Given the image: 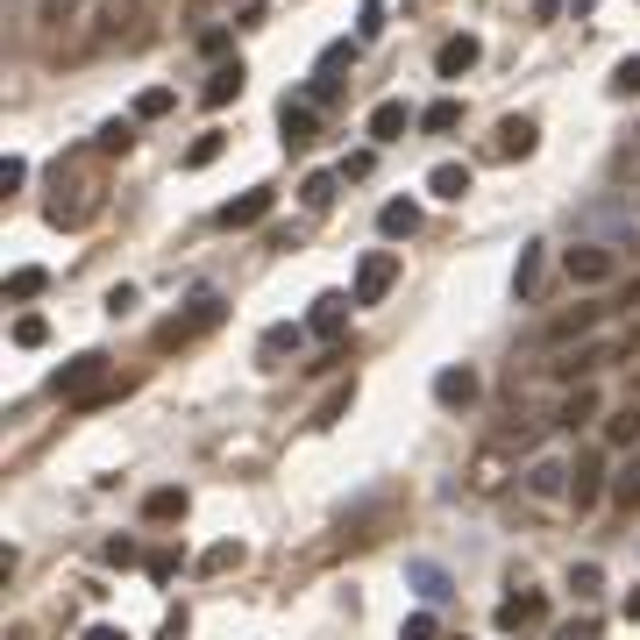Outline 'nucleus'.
Returning a JSON list of instances; mask_svg holds the SVG:
<instances>
[{
	"mask_svg": "<svg viewBox=\"0 0 640 640\" xmlns=\"http://www.w3.org/2000/svg\"><path fill=\"white\" fill-rule=\"evenodd\" d=\"M598 320H605V307H576V313H555V320H548V328H541V349H562V342H584V334L598 328Z\"/></svg>",
	"mask_w": 640,
	"mask_h": 640,
	"instance_id": "nucleus-11",
	"label": "nucleus"
},
{
	"mask_svg": "<svg viewBox=\"0 0 640 640\" xmlns=\"http://www.w3.org/2000/svg\"><path fill=\"white\" fill-rule=\"evenodd\" d=\"M598 498H613V477H605V455H576V477H570V506L591 512Z\"/></svg>",
	"mask_w": 640,
	"mask_h": 640,
	"instance_id": "nucleus-8",
	"label": "nucleus"
},
{
	"mask_svg": "<svg viewBox=\"0 0 640 640\" xmlns=\"http://www.w3.org/2000/svg\"><path fill=\"white\" fill-rule=\"evenodd\" d=\"M613 506H640V449H627V463L613 470Z\"/></svg>",
	"mask_w": 640,
	"mask_h": 640,
	"instance_id": "nucleus-23",
	"label": "nucleus"
},
{
	"mask_svg": "<svg viewBox=\"0 0 640 640\" xmlns=\"http://www.w3.org/2000/svg\"><path fill=\"white\" fill-rule=\"evenodd\" d=\"M391 285H399V256H391V250H371V256L356 264V285H349V299H356V307H377Z\"/></svg>",
	"mask_w": 640,
	"mask_h": 640,
	"instance_id": "nucleus-6",
	"label": "nucleus"
},
{
	"mask_svg": "<svg viewBox=\"0 0 640 640\" xmlns=\"http://www.w3.org/2000/svg\"><path fill=\"white\" fill-rule=\"evenodd\" d=\"M576 228H584V235H598V242H613L619 256H640L633 200H598V207H584V213H576Z\"/></svg>",
	"mask_w": 640,
	"mask_h": 640,
	"instance_id": "nucleus-2",
	"label": "nucleus"
},
{
	"mask_svg": "<svg viewBox=\"0 0 640 640\" xmlns=\"http://www.w3.org/2000/svg\"><path fill=\"white\" fill-rule=\"evenodd\" d=\"M541 278H548V242H527L520 264H512V293H520V299H541Z\"/></svg>",
	"mask_w": 640,
	"mask_h": 640,
	"instance_id": "nucleus-16",
	"label": "nucleus"
},
{
	"mask_svg": "<svg viewBox=\"0 0 640 640\" xmlns=\"http://www.w3.org/2000/svg\"><path fill=\"white\" fill-rule=\"evenodd\" d=\"M385 36V0H363V22H356V43H377Z\"/></svg>",
	"mask_w": 640,
	"mask_h": 640,
	"instance_id": "nucleus-37",
	"label": "nucleus"
},
{
	"mask_svg": "<svg viewBox=\"0 0 640 640\" xmlns=\"http://www.w3.org/2000/svg\"><path fill=\"white\" fill-rule=\"evenodd\" d=\"M555 640H598V619H591V613L570 619V627H555Z\"/></svg>",
	"mask_w": 640,
	"mask_h": 640,
	"instance_id": "nucleus-45",
	"label": "nucleus"
},
{
	"mask_svg": "<svg viewBox=\"0 0 640 640\" xmlns=\"http://www.w3.org/2000/svg\"><path fill=\"white\" fill-rule=\"evenodd\" d=\"M349 313H356V299H349V293H320L313 313H307V334H320V342H342V334H349Z\"/></svg>",
	"mask_w": 640,
	"mask_h": 640,
	"instance_id": "nucleus-7",
	"label": "nucleus"
},
{
	"mask_svg": "<svg viewBox=\"0 0 640 640\" xmlns=\"http://www.w3.org/2000/svg\"><path fill=\"white\" fill-rule=\"evenodd\" d=\"M143 520H186V492H172V484H164V492H150L143 498Z\"/></svg>",
	"mask_w": 640,
	"mask_h": 640,
	"instance_id": "nucleus-28",
	"label": "nucleus"
},
{
	"mask_svg": "<svg viewBox=\"0 0 640 640\" xmlns=\"http://www.w3.org/2000/svg\"><path fill=\"white\" fill-rule=\"evenodd\" d=\"M51 391L65 406H100V399H114V377H107V356H93V349H86V356H71L65 371L51 377Z\"/></svg>",
	"mask_w": 640,
	"mask_h": 640,
	"instance_id": "nucleus-1",
	"label": "nucleus"
},
{
	"mask_svg": "<svg viewBox=\"0 0 640 640\" xmlns=\"http://www.w3.org/2000/svg\"><path fill=\"white\" fill-rule=\"evenodd\" d=\"M570 591H576V605H591L605 591V570H598V562H576V570H570Z\"/></svg>",
	"mask_w": 640,
	"mask_h": 640,
	"instance_id": "nucleus-30",
	"label": "nucleus"
},
{
	"mask_svg": "<svg viewBox=\"0 0 640 640\" xmlns=\"http://www.w3.org/2000/svg\"><path fill=\"white\" fill-rule=\"evenodd\" d=\"M470 484H477V492H498V484H506V463H498V455H477V477Z\"/></svg>",
	"mask_w": 640,
	"mask_h": 640,
	"instance_id": "nucleus-39",
	"label": "nucleus"
},
{
	"mask_svg": "<svg viewBox=\"0 0 640 640\" xmlns=\"http://www.w3.org/2000/svg\"><path fill=\"white\" fill-rule=\"evenodd\" d=\"M172 114V86H150L143 100H135V121H164Z\"/></svg>",
	"mask_w": 640,
	"mask_h": 640,
	"instance_id": "nucleus-36",
	"label": "nucleus"
},
{
	"mask_svg": "<svg viewBox=\"0 0 640 640\" xmlns=\"http://www.w3.org/2000/svg\"><path fill=\"white\" fill-rule=\"evenodd\" d=\"M605 93H613V100H633L640 93V57H619L613 79H605Z\"/></svg>",
	"mask_w": 640,
	"mask_h": 640,
	"instance_id": "nucleus-29",
	"label": "nucleus"
},
{
	"mask_svg": "<svg viewBox=\"0 0 640 640\" xmlns=\"http://www.w3.org/2000/svg\"><path fill=\"white\" fill-rule=\"evenodd\" d=\"M228 43H235L228 29H207V36H200V51H207V57H228Z\"/></svg>",
	"mask_w": 640,
	"mask_h": 640,
	"instance_id": "nucleus-47",
	"label": "nucleus"
},
{
	"mask_svg": "<svg viewBox=\"0 0 640 640\" xmlns=\"http://www.w3.org/2000/svg\"><path fill=\"white\" fill-rule=\"evenodd\" d=\"M406 129H420V114H413L406 100H377V107H371V143H399Z\"/></svg>",
	"mask_w": 640,
	"mask_h": 640,
	"instance_id": "nucleus-12",
	"label": "nucleus"
},
{
	"mask_svg": "<svg viewBox=\"0 0 640 640\" xmlns=\"http://www.w3.org/2000/svg\"><path fill=\"white\" fill-rule=\"evenodd\" d=\"M413 584H420V598H427V605H449V576H441L434 562H413Z\"/></svg>",
	"mask_w": 640,
	"mask_h": 640,
	"instance_id": "nucleus-31",
	"label": "nucleus"
},
{
	"mask_svg": "<svg viewBox=\"0 0 640 640\" xmlns=\"http://www.w3.org/2000/svg\"><path fill=\"white\" fill-rule=\"evenodd\" d=\"M498 627H506V633H533V627H548V591H512V598L498 605Z\"/></svg>",
	"mask_w": 640,
	"mask_h": 640,
	"instance_id": "nucleus-9",
	"label": "nucleus"
},
{
	"mask_svg": "<svg viewBox=\"0 0 640 640\" xmlns=\"http://www.w3.org/2000/svg\"><path fill=\"white\" fill-rule=\"evenodd\" d=\"M278 129H285V150H307L313 135H320V107L307 100V93H285V107H278Z\"/></svg>",
	"mask_w": 640,
	"mask_h": 640,
	"instance_id": "nucleus-10",
	"label": "nucleus"
},
{
	"mask_svg": "<svg viewBox=\"0 0 640 640\" xmlns=\"http://www.w3.org/2000/svg\"><path fill=\"white\" fill-rule=\"evenodd\" d=\"M43 342H51V320H43V313H22V320H14V349H43Z\"/></svg>",
	"mask_w": 640,
	"mask_h": 640,
	"instance_id": "nucleus-34",
	"label": "nucleus"
},
{
	"mask_svg": "<svg viewBox=\"0 0 640 640\" xmlns=\"http://www.w3.org/2000/svg\"><path fill=\"white\" fill-rule=\"evenodd\" d=\"M349 399H356V385L328 391V399H320V427H328V420H342V413H349Z\"/></svg>",
	"mask_w": 640,
	"mask_h": 640,
	"instance_id": "nucleus-42",
	"label": "nucleus"
},
{
	"mask_svg": "<svg viewBox=\"0 0 640 640\" xmlns=\"http://www.w3.org/2000/svg\"><path fill=\"white\" fill-rule=\"evenodd\" d=\"M86 640H129L121 627H86Z\"/></svg>",
	"mask_w": 640,
	"mask_h": 640,
	"instance_id": "nucleus-48",
	"label": "nucleus"
},
{
	"mask_svg": "<svg viewBox=\"0 0 640 640\" xmlns=\"http://www.w3.org/2000/svg\"><path fill=\"white\" fill-rule=\"evenodd\" d=\"M605 449H640V406H619L605 420Z\"/></svg>",
	"mask_w": 640,
	"mask_h": 640,
	"instance_id": "nucleus-24",
	"label": "nucleus"
},
{
	"mask_svg": "<svg viewBox=\"0 0 640 640\" xmlns=\"http://www.w3.org/2000/svg\"><path fill=\"white\" fill-rule=\"evenodd\" d=\"M455 640H463V633H455Z\"/></svg>",
	"mask_w": 640,
	"mask_h": 640,
	"instance_id": "nucleus-51",
	"label": "nucleus"
},
{
	"mask_svg": "<svg viewBox=\"0 0 640 640\" xmlns=\"http://www.w3.org/2000/svg\"><path fill=\"white\" fill-rule=\"evenodd\" d=\"M100 562H107V570H135V562H143V548H135L129 533H114V541L100 548Z\"/></svg>",
	"mask_w": 640,
	"mask_h": 640,
	"instance_id": "nucleus-33",
	"label": "nucleus"
},
{
	"mask_svg": "<svg viewBox=\"0 0 640 640\" xmlns=\"http://www.w3.org/2000/svg\"><path fill=\"white\" fill-rule=\"evenodd\" d=\"M633 342L640 334H613V342H591V349H570L562 363H548V377H562V385H591L598 371H613V363H627L633 356Z\"/></svg>",
	"mask_w": 640,
	"mask_h": 640,
	"instance_id": "nucleus-3",
	"label": "nucleus"
},
{
	"mask_svg": "<svg viewBox=\"0 0 640 640\" xmlns=\"http://www.w3.org/2000/svg\"><path fill=\"white\" fill-rule=\"evenodd\" d=\"M221 150H228V135H221V129H207V135H200V143H192V150H186V172H207V164H213V157H221Z\"/></svg>",
	"mask_w": 640,
	"mask_h": 640,
	"instance_id": "nucleus-32",
	"label": "nucleus"
},
{
	"mask_svg": "<svg viewBox=\"0 0 640 640\" xmlns=\"http://www.w3.org/2000/svg\"><path fill=\"white\" fill-rule=\"evenodd\" d=\"M264 213H271V186H250L242 200H228V207H221V228H256Z\"/></svg>",
	"mask_w": 640,
	"mask_h": 640,
	"instance_id": "nucleus-19",
	"label": "nucleus"
},
{
	"mask_svg": "<svg viewBox=\"0 0 640 640\" xmlns=\"http://www.w3.org/2000/svg\"><path fill=\"white\" fill-rule=\"evenodd\" d=\"M570 477H576L570 455H533V463L520 470V492L541 498V506H555V498H570Z\"/></svg>",
	"mask_w": 640,
	"mask_h": 640,
	"instance_id": "nucleus-5",
	"label": "nucleus"
},
{
	"mask_svg": "<svg viewBox=\"0 0 640 640\" xmlns=\"http://www.w3.org/2000/svg\"><path fill=\"white\" fill-rule=\"evenodd\" d=\"M533 143H541V121H533V114H506V121H498V157H533Z\"/></svg>",
	"mask_w": 640,
	"mask_h": 640,
	"instance_id": "nucleus-15",
	"label": "nucleus"
},
{
	"mask_svg": "<svg viewBox=\"0 0 640 640\" xmlns=\"http://www.w3.org/2000/svg\"><path fill=\"white\" fill-rule=\"evenodd\" d=\"M334 192H342V172H313L307 186H299V200H307V213H328Z\"/></svg>",
	"mask_w": 640,
	"mask_h": 640,
	"instance_id": "nucleus-25",
	"label": "nucleus"
},
{
	"mask_svg": "<svg viewBox=\"0 0 640 640\" xmlns=\"http://www.w3.org/2000/svg\"><path fill=\"white\" fill-rule=\"evenodd\" d=\"M235 562H242V541H213L200 555V570H235Z\"/></svg>",
	"mask_w": 640,
	"mask_h": 640,
	"instance_id": "nucleus-38",
	"label": "nucleus"
},
{
	"mask_svg": "<svg viewBox=\"0 0 640 640\" xmlns=\"http://www.w3.org/2000/svg\"><path fill=\"white\" fill-rule=\"evenodd\" d=\"M627 619H633V627H640V584L627 591Z\"/></svg>",
	"mask_w": 640,
	"mask_h": 640,
	"instance_id": "nucleus-49",
	"label": "nucleus"
},
{
	"mask_svg": "<svg viewBox=\"0 0 640 640\" xmlns=\"http://www.w3.org/2000/svg\"><path fill=\"white\" fill-rule=\"evenodd\" d=\"M242 79H250V71H242V57H235V65H213V71H207V86H200V100H207V107L242 100Z\"/></svg>",
	"mask_w": 640,
	"mask_h": 640,
	"instance_id": "nucleus-18",
	"label": "nucleus"
},
{
	"mask_svg": "<svg viewBox=\"0 0 640 640\" xmlns=\"http://www.w3.org/2000/svg\"><path fill=\"white\" fill-rule=\"evenodd\" d=\"M434 399H441V406H470V399H477V371H470V363L434 371Z\"/></svg>",
	"mask_w": 640,
	"mask_h": 640,
	"instance_id": "nucleus-17",
	"label": "nucleus"
},
{
	"mask_svg": "<svg viewBox=\"0 0 640 640\" xmlns=\"http://www.w3.org/2000/svg\"><path fill=\"white\" fill-rule=\"evenodd\" d=\"M285 349H299V328H271L264 334V356H285Z\"/></svg>",
	"mask_w": 640,
	"mask_h": 640,
	"instance_id": "nucleus-44",
	"label": "nucleus"
},
{
	"mask_svg": "<svg viewBox=\"0 0 640 640\" xmlns=\"http://www.w3.org/2000/svg\"><path fill=\"white\" fill-rule=\"evenodd\" d=\"M129 307H135V285H114V293H107V313L121 320V313H129Z\"/></svg>",
	"mask_w": 640,
	"mask_h": 640,
	"instance_id": "nucleus-46",
	"label": "nucleus"
},
{
	"mask_svg": "<svg viewBox=\"0 0 640 640\" xmlns=\"http://www.w3.org/2000/svg\"><path fill=\"white\" fill-rule=\"evenodd\" d=\"M143 570L157 576V584H172V576H178V548H157V555H143Z\"/></svg>",
	"mask_w": 640,
	"mask_h": 640,
	"instance_id": "nucleus-40",
	"label": "nucleus"
},
{
	"mask_svg": "<svg viewBox=\"0 0 640 640\" xmlns=\"http://www.w3.org/2000/svg\"><path fill=\"white\" fill-rule=\"evenodd\" d=\"M29 186V164L22 157H0V192H22Z\"/></svg>",
	"mask_w": 640,
	"mask_h": 640,
	"instance_id": "nucleus-41",
	"label": "nucleus"
},
{
	"mask_svg": "<svg viewBox=\"0 0 640 640\" xmlns=\"http://www.w3.org/2000/svg\"><path fill=\"white\" fill-rule=\"evenodd\" d=\"M377 228H385L391 242H406V235L420 228V207H413V200H385V207H377Z\"/></svg>",
	"mask_w": 640,
	"mask_h": 640,
	"instance_id": "nucleus-21",
	"label": "nucleus"
},
{
	"mask_svg": "<svg viewBox=\"0 0 640 640\" xmlns=\"http://www.w3.org/2000/svg\"><path fill=\"white\" fill-rule=\"evenodd\" d=\"M129 143H135V121H107L93 150H100V157H121V150H129Z\"/></svg>",
	"mask_w": 640,
	"mask_h": 640,
	"instance_id": "nucleus-35",
	"label": "nucleus"
},
{
	"mask_svg": "<svg viewBox=\"0 0 640 640\" xmlns=\"http://www.w3.org/2000/svg\"><path fill=\"white\" fill-rule=\"evenodd\" d=\"M43 285H51V271H43V264H22V271H8V299H14V307H22V299H36Z\"/></svg>",
	"mask_w": 640,
	"mask_h": 640,
	"instance_id": "nucleus-26",
	"label": "nucleus"
},
{
	"mask_svg": "<svg viewBox=\"0 0 640 640\" xmlns=\"http://www.w3.org/2000/svg\"><path fill=\"white\" fill-rule=\"evenodd\" d=\"M455 121H463V100H427V107H420V129H427V135H449Z\"/></svg>",
	"mask_w": 640,
	"mask_h": 640,
	"instance_id": "nucleus-27",
	"label": "nucleus"
},
{
	"mask_svg": "<svg viewBox=\"0 0 640 640\" xmlns=\"http://www.w3.org/2000/svg\"><path fill=\"white\" fill-rule=\"evenodd\" d=\"M213 320H221V299H200V307H192L186 320H164V328H157V342H164V349H178V342H192V334H207Z\"/></svg>",
	"mask_w": 640,
	"mask_h": 640,
	"instance_id": "nucleus-13",
	"label": "nucleus"
},
{
	"mask_svg": "<svg viewBox=\"0 0 640 640\" xmlns=\"http://www.w3.org/2000/svg\"><path fill=\"white\" fill-rule=\"evenodd\" d=\"M562 278L584 285V293H598V285L619 278V250H613V242H598V235H584L576 250H562Z\"/></svg>",
	"mask_w": 640,
	"mask_h": 640,
	"instance_id": "nucleus-4",
	"label": "nucleus"
},
{
	"mask_svg": "<svg viewBox=\"0 0 640 640\" xmlns=\"http://www.w3.org/2000/svg\"><path fill=\"white\" fill-rule=\"evenodd\" d=\"M427 192H434V200H463V192H470V164H434V172H427Z\"/></svg>",
	"mask_w": 640,
	"mask_h": 640,
	"instance_id": "nucleus-22",
	"label": "nucleus"
},
{
	"mask_svg": "<svg viewBox=\"0 0 640 640\" xmlns=\"http://www.w3.org/2000/svg\"><path fill=\"white\" fill-rule=\"evenodd\" d=\"M477 57H484V43H477V36H449V43L434 51V79H463Z\"/></svg>",
	"mask_w": 640,
	"mask_h": 640,
	"instance_id": "nucleus-14",
	"label": "nucleus"
},
{
	"mask_svg": "<svg viewBox=\"0 0 640 640\" xmlns=\"http://www.w3.org/2000/svg\"><path fill=\"white\" fill-rule=\"evenodd\" d=\"M627 200H640V192H627Z\"/></svg>",
	"mask_w": 640,
	"mask_h": 640,
	"instance_id": "nucleus-50",
	"label": "nucleus"
},
{
	"mask_svg": "<svg viewBox=\"0 0 640 640\" xmlns=\"http://www.w3.org/2000/svg\"><path fill=\"white\" fill-rule=\"evenodd\" d=\"M591 420H598V391H591V385H576L570 399L555 406V427H570V434H576V427H591Z\"/></svg>",
	"mask_w": 640,
	"mask_h": 640,
	"instance_id": "nucleus-20",
	"label": "nucleus"
},
{
	"mask_svg": "<svg viewBox=\"0 0 640 640\" xmlns=\"http://www.w3.org/2000/svg\"><path fill=\"white\" fill-rule=\"evenodd\" d=\"M399 640H441V627H434V613H413V619H406V627H399Z\"/></svg>",
	"mask_w": 640,
	"mask_h": 640,
	"instance_id": "nucleus-43",
	"label": "nucleus"
}]
</instances>
